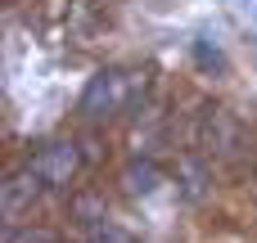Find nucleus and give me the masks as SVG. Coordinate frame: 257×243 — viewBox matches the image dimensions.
I'll return each instance as SVG.
<instances>
[{
  "instance_id": "39448f33",
  "label": "nucleus",
  "mask_w": 257,
  "mask_h": 243,
  "mask_svg": "<svg viewBox=\"0 0 257 243\" xmlns=\"http://www.w3.org/2000/svg\"><path fill=\"white\" fill-rule=\"evenodd\" d=\"M5 243H54V234H45V230H23V225H9L5 230Z\"/></svg>"
},
{
  "instance_id": "20e7f679",
  "label": "nucleus",
  "mask_w": 257,
  "mask_h": 243,
  "mask_svg": "<svg viewBox=\"0 0 257 243\" xmlns=\"http://www.w3.org/2000/svg\"><path fill=\"white\" fill-rule=\"evenodd\" d=\"M90 243H136V239H131L122 225H113V221H104V216H99V221L90 225Z\"/></svg>"
},
{
  "instance_id": "f03ea898",
  "label": "nucleus",
  "mask_w": 257,
  "mask_h": 243,
  "mask_svg": "<svg viewBox=\"0 0 257 243\" xmlns=\"http://www.w3.org/2000/svg\"><path fill=\"white\" fill-rule=\"evenodd\" d=\"M27 171H32L45 189H68L72 176L81 171V149H77L72 140H50V144H41V149L27 158Z\"/></svg>"
},
{
  "instance_id": "f257e3e1",
  "label": "nucleus",
  "mask_w": 257,
  "mask_h": 243,
  "mask_svg": "<svg viewBox=\"0 0 257 243\" xmlns=\"http://www.w3.org/2000/svg\"><path fill=\"white\" fill-rule=\"evenodd\" d=\"M140 86H145L140 72H131V68H104V72H95V77L86 81V90H81V99H77V113H81L86 122H104V117L122 113Z\"/></svg>"
},
{
  "instance_id": "7ed1b4c3",
  "label": "nucleus",
  "mask_w": 257,
  "mask_h": 243,
  "mask_svg": "<svg viewBox=\"0 0 257 243\" xmlns=\"http://www.w3.org/2000/svg\"><path fill=\"white\" fill-rule=\"evenodd\" d=\"M45 185L27 171V167H18V171H9L5 176V185H0V212H5V230L9 225H18V216L36 203V194H41Z\"/></svg>"
}]
</instances>
